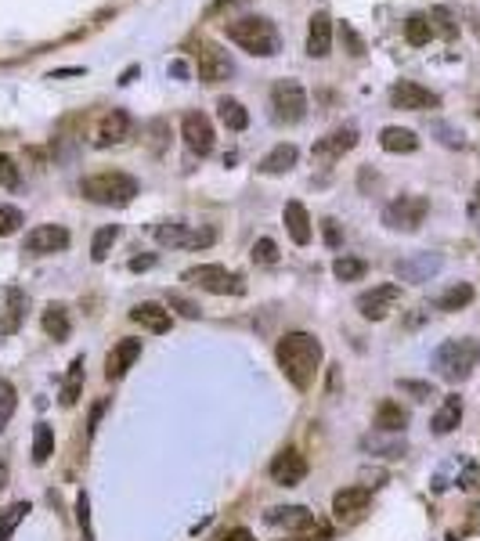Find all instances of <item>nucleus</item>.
Instances as JSON below:
<instances>
[{
	"label": "nucleus",
	"instance_id": "nucleus-1",
	"mask_svg": "<svg viewBox=\"0 0 480 541\" xmlns=\"http://www.w3.org/2000/svg\"><path fill=\"white\" fill-rule=\"evenodd\" d=\"M275 357H279L282 375L296 390H311L318 365H322V343H318V336H311V333H289V336L279 340Z\"/></svg>",
	"mask_w": 480,
	"mask_h": 541
},
{
	"label": "nucleus",
	"instance_id": "nucleus-2",
	"mask_svg": "<svg viewBox=\"0 0 480 541\" xmlns=\"http://www.w3.org/2000/svg\"><path fill=\"white\" fill-rule=\"evenodd\" d=\"M228 40L239 43L242 51H249L253 59H275L282 51V36H279L275 22L260 19V15H242V19L228 22Z\"/></svg>",
	"mask_w": 480,
	"mask_h": 541
},
{
	"label": "nucleus",
	"instance_id": "nucleus-3",
	"mask_svg": "<svg viewBox=\"0 0 480 541\" xmlns=\"http://www.w3.org/2000/svg\"><path fill=\"white\" fill-rule=\"evenodd\" d=\"M480 361V343L473 336H462V340H448L434 350V368L437 375L445 379V383H466V379L473 375Z\"/></svg>",
	"mask_w": 480,
	"mask_h": 541
},
{
	"label": "nucleus",
	"instance_id": "nucleus-4",
	"mask_svg": "<svg viewBox=\"0 0 480 541\" xmlns=\"http://www.w3.org/2000/svg\"><path fill=\"white\" fill-rule=\"evenodd\" d=\"M138 188H141V184H138L130 174H123V170L90 174V177H83V184H80L83 199H90V202H98V206H130L134 195H138Z\"/></svg>",
	"mask_w": 480,
	"mask_h": 541
},
{
	"label": "nucleus",
	"instance_id": "nucleus-5",
	"mask_svg": "<svg viewBox=\"0 0 480 541\" xmlns=\"http://www.w3.org/2000/svg\"><path fill=\"white\" fill-rule=\"evenodd\" d=\"M181 278L192 282V286H199L202 293H213V296H242V293H246L242 275L228 270L224 263H199V267H188Z\"/></svg>",
	"mask_w": 480,
	"mask_h": 541
},
{
	"label": "nucleus",
	"instance_id": "nucleus-6",
	"mask_svg": "<svg viewBox=\"0 0 480 541\" xmlns=\"http://www.w3.org/2000/svg\"><path fill=\"white\" fill-rule=\"evenodd\" d=\"M426 213H430V199L426 195H397L383 209V224L390 231H419Z\"/></svg>",
	"mask_w": 480,
	"mask_h": 541
},
{
	"label": "nucleus",
	"instance_id": "nucleus-7",
	"mask_svg": "<svg viewBox=\"0 0 480 541\" xmlns=\"http://www.w3.org/2000/svg\"><path fill=\"white\" fill-rule=\"evenodd\" d=\"M155 242L159 246H170V249H206L213 246L217 231L213 228H195V224H185V221H163L152 228Z\"/></svg>",
	"mask_w": 480,
	"mask_h": 541
},
{
	"label": "nucleus",
	"instance_id": "nucleus-8",
	"mask_svg": "<svg viewBox=\"0 0 480 541\" xmlns=\"http://www.w3.org/2000/svg\"><path fill=\"white\" fill-rule=\"evenodd\" d=\"M271 108H275V120L279 123H300L307 116V90L296 80H279L271 87Z\"/></svg>",
	"mask_w": 480,
	"mask_h": 541
},
{
	"label": "nucleus",
	"instance_id": "nucleus-9",
	"mask_svg": "<svg viewBox=\"0 0 480 541\" xmlns=\"http://www.w3.org/2000/svg\"><path fill=\"white\" fill-rule=\"evenodd\" d=\"M397 303H401V286H394V282L376 286V289H368V293L358 296V310H361V318H368V321H383V318H390V310H394Z\"/></svg>",
	"mask_w": 480,
	"mask_h": 541
},
{
	"label": "nucleus",
	"instance_id": "nucleus-10",
	"mask_svg": "<svg viewBox=\"0 0 480 541\" xmlns=\"http://www.w3.org/2000/svg\"><path fill=\"white\" fill-rule=\"evenodd\" d=\"M232 73H235V62L221 43H202L199 47V80L202 83H221Z\"/></svg>",
	"mask_w": 480,
	"mask_h": 541
},
{
	"label": "nucleus",
	"instance_id": "nucleus-11",
	"mask_svg": "<svg viewBox=\"0 0 480 541\" xmlns=\"http://www.w3.org/2000/svg\"><path fill=\"white\" fill-rule=\"evenodd\" d=\"M390 101H394V108H405V113H426V108L441 105V98L434 90H426V87H419L412 80H397L390 87Z\"/></svg>",
	"mask_w": 480,
	"mask_h": 541
},
{
	"label": "nucleus",
	"instance_id": "nucleus-12",
	"mask_svg": "<svg viewBox=\"0 0 480 541\" xmlns=\"http://www.w3.org/2000/svg\"><path fill=\"white\" fill-rule=\"evenodd\" d=\"M66 246H69V231H66L62 224H36V228L26 235V242H22V249H26V253H36V256L62 253Z\"/></svg>",
	"mask_w": 480,
	"mask_h": 541
},
{
	"label": "nucleus",
	"instance_id": "nucleus-13",
	"mask_svg": "<svg viewBox=\"0 0 480 541\" xmlns=\"http://www.w3.org/2000/svg\"><path fill=\"white\" fill-rule=\"evenodd\" d=\"M271 480L279 483V487H296V483H303V476H307V459L296 451V448H286V451H279L275 459H271Z\"/></svg>",
	"mask_w": 480,
	"mask_h": 541
},
{
	"label": "nucleus",
	"instance_id": "nucleus-14",
	"mask_svg": "<svg viewBox=\"0 0 480 541\" xmlns=\"http://www.w3.org/2000/svg\"><path fill=\"white\" fill-rule=\"evenodd\" d=\"M181 137H185L188 152H195V155H209V152H213V123H209V116H202V113H188V116L181 120Z\"/></svg>",
	"mask_w": 480,
	"mask_h": 541
},
{
	"label": "nucleus",
	"instance_id": "nucleus-15",
	"mask_svg": "<svg viewBox=\"0 0 480 541\" xmlns=\"http://www.w3.org/2000/svg\"><path fill=\"white\" fill-rule=\"evenodd\" d=\"M437 270H441V256L437 253H415V256L397 263V278L412 282V286H422V282H430Z\"/></svg>",
	"mask_w": 480,
	"mask_h": 541
},
{
	"label": "nucleus",
	"instance_id": "nucleus-16",
	"mask_svg": "<svg viewBox=\"0 0 480 541\" xmlns=\"http://www.w3.org/2000/svg\"><path fill=\"white\" fill-rule=\"evenodd\" d=\"M333 51V19L326 12H314L307 22V54L311 59H329Z\"/></svg>",
	"mask_w": 480,
	"mask_h": 541
},
{
	"label": "nucleus",
	"instance_id": "nucleus-17",
	"mask_svg": "<svg viewBox=\"0 0 480 541\" xmlns=\"http://www.w3.org/2000/svg\"><path fill=\"white\" fill-rule=\"evenodd\" d=\"M354 145H358V130H354V127H340V130H333V134H326L322 141H318L311 155L322 159V162H336V159H343Z\"/></svg>",
	"mask_w": 480,
	"mask_h": 541
},
{
	"label": "nucleus",
	"instance_id": "nucleus-18",
	"mask_svg": "<svg viewBox=\"0 0 480 541\" xmlns=\"http://www.w3.org/2000/svg\"><path fill=\"white\" fill-rule=\"evenodd\" d=\"M138 357H141V340H120L105 357V379H123Z\"/></svg>",
	"mask_w": 480,
	"mask_h": 541
},
{
	"label": "nucleus",
	"instance_id": "nucleus-19",
	"mask_svg": "<svg viewBox=\"0 0 480 541\" xmlns=\"http://www.w3.org/2000/svg\"><path fill=\"white\" fill-rule=\"evenodd\" d=\"M372 502V491L368 487H343V491L333 498V513L336 520H358Z\"/></svg>",
	"mask_w": 480,
	"mask_h": 541
},
{
	"label": "nucleus",
	"instance_id": "nucleus-20",
	"mask_svg": "<svg viewBox=\"0 0 480 541\" xmlns=\"http://www.w3.org/2000/svg\"><path fill=\"white\" fill-rule=\"evenodd\" d=\"M134 134V120L123 113V108H113L109 116L101 120V130H98V145H123L127 137Z\"/></svg>",
	"mask_w": 480,
	"mask_h": 541
},
{
	"label": "nucleus",
	"instance_id": "nucleus-21",
	"mask_svg": "<svg viewBox=\"0 0 480 541\" xmlns=\"http://www.w3.org/2000/svg\"><path fill=\"white\" fill-rule=\"evenodd\" d=\"M130 321H138L141 329H148V333H170V325H174V318H170V310L163 307V303H138L134 310H130Z\"/></svg>",
	"mask_w": 480,
	"mask_h": 541
},
{
	"label": "nucleus",
	"instance_id": "nucleus-22",
	"mask_svg": "<svg viewBox=\"0 0 480 541\" xmlns=\"http://www.w3.org/2000/svg\"><path fill=\"white\" fill-rule=\"evenodd\" d=\"M296 159H300L296 145H275L268 155H264V159L256 162V170H260V174H268V177H279V174H289V170L296 167Z\"/></svg>",
	"mask_w": 480,
	"mask_h": 541
},
{
	"label": "nucleus",
	"instance_id": "nucleus-23",
	"mask_svg": "<svg viewBox=\"0 0 480 541\" xmlns=\"http://www.w3.org/2000/svg\"><path fill=\"white\" fill-rule=\"evenodd\" d=\"M271 527H286V530H311L314 527V513L303 509V506H282V509H271L268 516Z\"/></svg>",
	"mask_w": 480,
	"mask_h": 541
},
{
	"label": "nucleus",
	"instance_id": "nucleus-24",
	"mask_svg": "<svg viewBox=\"0 0 480 541\" xmlns=\"http://www.w3.org/2000/svg\"><path fill=\"white\" fill-rule=\"evenodd\" d=\"M40 325H43V333L55 340V343H62V340H69V333H73V321H69V310H66V303H47L43 307V318H40Z\"/></svg>",
	"mask_w": 480,
	"mask_h": 541
},
{
	"label": "nucleus",
	"instance_id": "nucleus-25",
	"mask_svg": "<svg viewBox=\"0 0 480 541\" xmlns=\"http://www.w3.org/2000/svg\"><path fill=\"white\" fill-rule=\"evenodd\" d=\"M286 231H289V239L296 242V246H307L311 242V216H307V209H303V202H286Z\"/></svg>",
	"mask_w": 480,
	"mask_h": 541
},
{
	"label": "nucleus",
	"instance_id": "nucleus-26",
	"mask_svg": "<svg viewBox=\"0 0 480 541\" xmlns=\"http://www.w3.org/2000/svg\"><path fill=\"white\" fill-rule=\"evenodd\" d=\"M462 422V397L459 394H448L445 401H441V408H437V415H434V433L437 437H445V433H452L455 426Z\"/></svg>",
	"mask_w": 480,
	"mask_h": 541
},
{
	"label": "nucleus",
	"instance_id": "nucleus-27",
	"mask_svg": "<svg viewBox=\"0 0 480 541\" xmlns=\"http://www.w3.org/2000/svg\"><path fill=\"white\" fill-rule=\"evenodd\" d=\"M380 145H383V152L408 155V152H415V148H419V137H415L412 130H405V127H383Z\"/></svg>",
	"mask_w": 480,
	"mask_h": 541
},
{
	"label": "nucleus",
	"instance_id": "nucleus-28",
	"mask_svg": "<svg viewBox=\"0 0 480 541\" xmlns=\"http://www.w3.org/2000/svg\"><path fill=\"white\" fill-rule=\"evenodd\" d=\"M405 426H408V412L397 401H383L376 408V429L380 433H401Z\"/></svg>",
	"mask_w": 480,
	"mask_h": 541
},
{
	"label": "nucleus",
	"instance_id": "nucleus-29",
	"mask_svg": "<svg viewBox=\"0 0 480 541\" xmlns=\"http://www.w3.org/2000/svg\"><path fill=\"white\" fill-rule=\"evenodd\" d=\"M217 116H221V123L228 127V130H246L249 127V113L242 108V101H235V98H221L217 101Z\"/></svg>",
	"mask_w": 480,
	"mask_h": 541
},
{
	"label": "nucleus",
	"instance_id": "nucleus-30",
	"mask_svg": "<svg viewBox=\"0 0 480 541\" xmlns=\"http://www.w3.org/2000/svg\"><path fill=\"white\" fill-rule=\"evenodd\" d=\"M473 303V286L469 282H455L437 296V310H462Z\"/></svg>",
	"mask_w": 480,
	"mask_h": 541
},
{
	"label": "nucleus",
	"instance_id": "nucleus-31",
	"mask_svg": "<svg viewBox=\"0 0 480 541\" xmlns=\"http://www.w3.org/2000/svg\"><path fill=\"white\" fill-rule=\"evenodd\" d=\"M51 455H55V429H51L47 422H36V429H33V462L43 466Z\"/></svg>",
	"mask_w": 480,
	"mask_h": 541
},
{
	"label": "nucleus",
	"instance_id": "nucleus-32",
	"mask_svg": "<svg viewBox=\"0 0 480 541\" xmlns=\"http://www.w3.org/2000/svg\"><path fill=\"white\" fill-rule=\"evenodd\" d=\"M405 40H408L412 47L430 43V40H434V26H430V19H426V15H412V19L405 22Z\"/></svg>",
	"mask_w": 480,
	"mask_h": 541
},
{
	"label": "nucleus",
	"instance_id": "nucleus-33",
	"mask_svg": "<svg viewBox=\"0 0 480 541\" xmlns=\"http://www.w3.org/2000/svg\"><path fill=\"white\" fill-rule=\"evenodd\" d=\"M365 270H368V263H365L361 256H340V260L333 263V275H336L340 282H361Z\"/></svg>",
	"mask_w": 480,
	"mask_h": 541
},
{
	"label": "nucleus",
	"instance_id": "nucleus-34",
	"mask_svg": "<svg viewBox=\"0 0 480 541\" xmlns=\"http://www.w3.org/2000/svg\"><path fill=\"white\" fill-rule=\"evenodd\" d=\"M116 239H120V228L116 224H105V228H98V235H94V242H90V256L101 263V260H109V249L116 246Z\"/></svg>",
	"mask_w": 480,
	"mask_h": 541
},
{
	"label": "nucleus",
	"instance_id": "nucleus-35",
	"mask_svg": "<svg viewBox=\"0 0 480 541\" xmlns=\"http://www.w3.org/2000/svg\"><path fill=\"white\" fill-rule=\"evenodd\" d=\"M26 513H29V502H15V506H8L4 513H0V541H12V534L26 520Z\"/></svg>",
	"mask_w": 480,
	"mask_h": 541
},
{
	"label": "nucleus",
	"instance_id": "nucleus-36",
	"mask_svg": "<svg viewBox=\"0 0 480 541\" xmlns=\"http://www.w3.org/2000/svg\"><path fill=\"white\" fill-rule=\"evenodd\" d=\"M361 448H365V451H376V455H387V459H401V455H405V441H401V437H397V441H387L383 433H376V437H365Z\"/></svg>",
	"mask_w": 480,
	"mask_h": 541
},
{
	"label": "nucleus",
	"instance_id": "nucleus-37",
	"mask_svg": "<svg viewBox=\"0 0 480 541\" xmlns=\"http://www.w3.org/2000/svg\"><path fill=\"white\" fill-rule=\"evenodd\" d=\"M80 383H83V357H73L69 379H66V387H62V404H66V408L80 401Z\"/></svg>",
	"mask_w": 480,
	"mask_h": 541
},
{
	"label": "nucleus",
	"instance_id": "nucleus-38",
	"mask_svg": "<svg viewBox=\"0 0 480 541\" xmlns=\"http://www.w3.org/2000/svg\"><path fill=\"white\" fill-rule=\"evenodd\" d=\"M426 19H430V26H434V33H441L445 40H455L459 36V26H455V15L448 12V8H434L430 15H426Z\"/></svg>",
	"mask_w": 480,
	"mask_h": 541
},
{
	"label": "nucleus",
	"instance_id": "nucleus-39",
	"mask_svg": "<svg viewBox=\"0 0 480 541\" xmlns=\"http://www.w3.org/2000/svg\"><path fill=\"white\" fill-rule=\"evenodd\" d=\"M26 224V216H22V209L19 206H4L0 202V239H8V235H15L19 228Z\"/></svg>",
	"mask_w": 480,
	"mask_h": 541
},
{
	"label": "nucleus",
	"instance_id": "nucleus-40",
	"mask_svg": "<svg viewBox=\"0 0 480 541\" xmlns=\"http://www.w3.org/2000/svg\"><path fill=\"white\" fill-rule=\"evenodd\" d=\"M15 404H19L15 387L8 383V379H0V429H4V426H8V419L15 415Z\"/></svg>",
	"mask_w": 480,
	"mask_h": 541
},
{
	"label": "nucleus",
	"instance_id": "nucleus-41",
	"mask_svg": "<svg viewBox=\"0 0 480 541\" xmlns=\"http://www.w3.org/2000/svg\"><path fill=\"white\" fill-rule=\"evenodd\" d=\"M19 184H22V174H19V167H15V159H12V155H0V188L15 192Z\"/></svg>",
	"mask_w": 480,
	"mask_h": 541
},
{
	"label": "nucleus",
	"instance_id": "nucleus-42",
	"mask_svg": "<svg viewBox=\"0 0 480 541\" xmlns=\"http://www.w3.org/2000/svg\"><path fill=\"white\" fill-rule=\"evenodd\" d=\"M76 523H80V530H83V541H94V527H90V498H87V491L76 495Z\"/></svg>",
	"mask_w": 480,
	"mask_h": 541
},
{
	"label": "nucleus",
	"instance_id": "nucleus-43",
	"mask_svg": "<svg viewBox=\"0 0 480 541\" xmlns=\"http://www.w3.org/2000/svg\"><path fill=\"white\" fill-rule=\"evenodd\" d=\"M22 307H26V296H22L19 289H8V310H12V318H8V325H4V329H0V333H15V329H19Z\"/></svg>",
	"mask_w": 480,
	"mask_h": 541
},
{
	"label": "nucleus",
	"instance_id": "nucleus-44",
	"mask_svg": "<svg viewBox=\"0 0 480 541\" xmlns=\"http://www.w3.org/2000/svg\"><path fill=\"white\" fill-rule=\"evenodd\" d=\"M253 260H256V263H275V260H279V246H275L271 239H256V242H253Z\"/></svg>",
	"mask_w": 480,
	"mask_h": 541
},
{
	"label": "nucleus",
	"instance_id": "nucleus-45",
	"mask_svg": "<svg viewBox=\"0 0 480 541\" xmlns=\"http://www.w3.org/2000/svg\"><path fill=\"white\" fill-rule=\"evenodd\" d=\"M397 387L405 394H412L415 401H426V397H434V387L430 383H419V379H397Z\"/></svg>",
	"mask_w": 480,
	"mask_h": 541
},
{
	"label": "nucleus",
	"instance_id": "nucleus-46",
	"mask_svg": "<svg viewBox=\"0 0 480 541\" xmlns=\"http://www.w3.org/2000/svg\"><path fill=\"white\" fill-rule=\"evenodd\" d=\"M340 36H343V43L350 47L354 59H361V54H365V40H361V36L350 29V22H343V26H340Z\"/></svg>",
	"mask_w": 480,
	"mask_h": 541
},
{
	"label": "nucleus",
	"instance_id": "nucleus-47",
	"mask_svg": "<svg viewBox=\"0 0 480 541\" xmlns=\"http://www.w3.org/2000/svg\"><path fill=\"white\" fill-rule=\"evenodd\" d=\"M434 134H437V141H445L448 148H462L466 141H462V134L459 130H452L448 123H434Z\"/></svg>",
	"mask_w": 480,
	"mask_h": 541
},
{
	"label": "nucleus",
	"instance_id": "nucleus-48",
	"mask_svg": "<svg viewBox=\"0 0 480 541\" xmlns=\"http://www.w3.org/2000/svg\"><path fill=\"white\" fill-rule=\"evenodd\" d=\"M170 307L181 310L185 318H199V303H192V300H185V296H177V293H170Z\"/></svg>",
	"mask_w": 480,
	"mask_h": 541
},
{
	"label": "nucleus",
	"instance_id": "nucleus-49",
	"mask_svg": "<svg viewBox=\"0 0 480 541\" xmlns=\"http://www.w3.org/2000/svg\"><path fill=\"white\" fill-rule=\"evenodd\" d=\"M469 221L480 228V181L473 184V195H469Z\"/></svg>",
	"mask_w": 480,
	"mask_h": 541
},
{
	"label": "nucleus",
	"instance_id": "nucleus-50",
	"mask_svg": "<svg viewBox=\"0 0 480 541\" xmlns=\"http://www.w3.org/2000/svg\"><path fill=\"white\" fill-rule=\"evenodd\" d=\"M101 415H105V401H98V404L90 408V422H87V433H90V437L98 433V422H101Z\"/></svg>",
	"mask_w": 480,
	"mask_h": 541
},
{
	"label": "nucleus",
	"instance_id": "nucleus-51",
	"mask_svg": "<svg viewBox=\"0 0 480 541\" xmlns=\"http://www.w3.org/2000/svg\"><path fill=\"white\" fill-rule=\"evenodd\" d=\"M326 242H329L333 249L340 246V224H336V221H326Z\"/></svg>",
	"mask_w": 480,
	"mask_h": 541
},
{
	"label": "nucleus",
	"instance_id": "nucleus-52",
	"mask_svg": "<svg viewBox=\"0 0 480 541\" xmlns=\"http://www.w3.org/2000/svg\"><path fill=\"white\" fill-rule=\"evenodd\" d=\"M224 541H256V537H253L246 527H235V530H228V534H224Z\"/></svg>",
	"mask_w": 480,
	"mask_h": 541
},
{
	"label": "nucleus",
	"instance_id": "nucleus-53",
	"mask_svg": "<svg viewBox=\"0 0 480 541\" xmlns=\"http://www.w3.org/2000/svg\"><path fill=\"white\" fill-rule=\"evenodd\" d=\"M152 263H155L152 256H134V260H130V270H148Z\"/></svg>",
	"mask_w": 480,
	"mask_h": 541
},
{
	"label": "nucleus",
	"instance_id": "nucleus-54",
	"mask_svg": "<svg viewBox=\"0 0 480 541\" xmlns=\"http://www.w3.org/2000/svg\"><path fill=\"white\" fill-rule=\"evenodd\" d=\"M232 4H242V0H217V4H213V12H224V8H232Z\"/></svg>",
	"mask_w": 480,
	"mask_h": 541
},
{
	"label": "nucleus",
	"instance_id": "nucleus-55",
	"mask_svg": "<svg viewBox=\"0 0 480 541\" xmlns=\"http://www.w3.org/2000/svg\"><path fill=\"white\" fill-rule=\"evenodd\" d=\"M170 73H174V76H188V66H185V62H174Z\"/></svg>",
	"mask_w": 480,
	"mask_h": 541
},
{
	"label": "nucleus",
	"instance_id": "nucleus-56",
	"mask_svg": "<svg viewBox=\"0 0 480 541\" xmlns=\"http://www.w3.org/2000/svg\"><path fill=\"white\" fill-rule=\"evenodd\" d=\"M469 26H473V33L480 36V12H473V15H469Z\"/></svg>",
	"mask_w": 480,
	"mask_h": 541
},
{
	"label": "nucleus",
	"instance_id": "nucleus-57",
	"mask_svg": "<svg viewBox=\"0 0 480 541\" xmlns=\"http://www.w3.org/2000/svg\"><path fill=\"white\" fill-rule=\"evenodd\" d=\"M8 487V466H0V491Z\"/></svg>",
	"mask_w": 480,
	"mask_h": 541
}]
</instances>
